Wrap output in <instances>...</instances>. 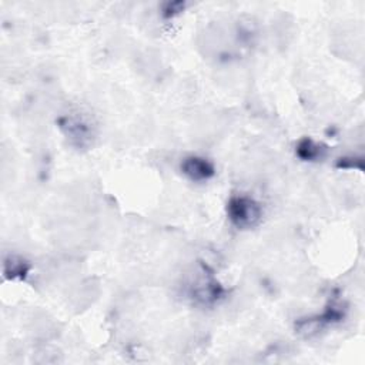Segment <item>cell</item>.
<instances>
[{
	"label": "cell",
	"mask_w": 365,
	"mask_h": 365,
	"mask_svg": "<svg viewBox=\"0 0 365 365\" xmlns=\"http://www.w3.org/2000/svg\"><path fill=\"white\" fill-rule=\"evenodd\" d=\"M181 168L192 180H207L208 177H211L214 174L212 165L208 161H205L204 158H198V157L187 158L182 163Z\"/></svg>",
	"instance_id": "7a4b0ae2"
},
{
	"label": "cell",
	"mask_w": 365,
	"mask_h": 365,
	"mask_svg": "<svg viewBox=\"0 0 365 365\" xmlns=\"http://www.w3.org/2000/svg\"><path fill=\"white\" fill-rule=\"evenodd\" d=\"M228 217L238 228H250L258 222L261 208L251 198L235 197L228 202Z\"/></svg>",
	"instance_id": "6da1fadb"
}]
</instances>
